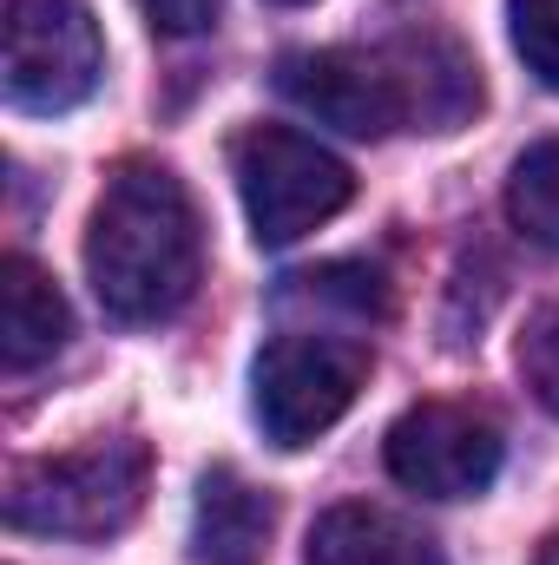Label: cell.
<instances>
[{
    "instance_id": "16",
    "label": "cell",
    "mask_w": 559,
    "mask_h": 565,
    "mask_svg": "<svg viewBox=\"0 0 559 565\" xmlns=\"http://www.w3.org/2000/svg\"><path fill=\"white\" fill-rule=\"evenodd\" d=\"M277 7H309V0H277Z\"/></svg>"
},
{
    "instance_id": "3",
    "label": "cell",
    "mask_w": 559,
    "mask_h": 565,
    "mask_svg": "<svg viewBox=\"0 0 559 565\" xmlns=\"http://www.w3.org/2000/svg\"><path fill=\"white\" fill-rule=\"evenodd\" d=\"M151 447L145 440H93L80 454L27 460L7 480V526L46 540H113L145 513Z\"/></svg>"
},
{
    "instance_id": "8",
    "label": "cell",
    "mask_w": 559,
    "mask_h": 565,
    "mask_svg": "<svg viewBox=\"0 0 559 565\" xmlns=\"http://www.w3.org/2000/svg\"><path fill=\"white\" fill-rule=\"evenodd\" d=\"M277 507L271 493H257L238 467H211L198 480V507H191V559L198 565H257L271 546Z\"/></svg>"
},
{
    "instance_id": "5",
    "label": "cell",
    "mask_w": 559,
    "mask_h": 565,
    "mask_svg": "<svg viewBox=\"0 0 559 565\" xmlns=\"http://www.w3.org/2000/svg\"><path fill=\"white\" fill-rule=\"evenodd\" d=\"M231 171H238L251 237L264 250H283V244L309 237L316 224H329L356 198L349 164L329 145H316L309 132H289V126H251L231 145Z\"/></svg>"
},
{
    "instance_id": "10",
    "label": "cell",
    "mask_w": 559,
    "mask_h": 565,
    "mask_svg": "<svg viewBox=\"0 0 559 565\" xmlns=\"http://www.w3.org/2000/svg\"><path fill=\"white\" fill-rule=\"evenodd\" d=\"M73 335V309L53 289V277L33 257H7L0 264V362L7 375H27L40 362H53Z\"/></svg>"
},
{
    "instance_id": "2",
    "label": "cell",
    "mask_w": 559,
    "mask_h": 565,
    "mask_svg": "<svg viewBox=\"0 0 559 565\" xmlns=\"http://www.w3.org/2000/svg\"><path fill=\"white\" fill-rule=\"evenodd\" d=\"M86 277L119 322H165L198 296L204 237L178 171L151 158H126L106 178L86 224Z\"/></svg>"
},
{
    "instance_id": "6",
    "label": "cell",
    "mask_w": 559,
    "mask_h": 565,
    "mask_svg": "<svg viewBox=\"0 0 559 565\" xmlns=\"http://www.w3.org/2000/svg\"><path fill=\"white\" fill-rule=\"evenodd\" d=\"M106 73L99 26L80 0H7V106L73 113Z\"/></svg>"
},
{
    "instance_id": "15",
    "label": "cell",
    "mask_w": 559,
    "mask_h": 565,
    "mask_svg": "<svg viewBox=\"0 0 559 565\" xmlns=\"http://www.w3.org/2000/svg\"><path fill=\"white\" fill-rule=\"evenodd\" d=\"M534 565H559V533L547 540V546H540V553H534Z\"/></svg>"
},
{
    "instance_id": "1",
    "label": "cell",
    "mask_w": 559,
    "mask_h": 565,
    "mask_svg": "<svg viewBox=\"0 0 559 565\" xmlns=\"http://www.w3.org/2000/svg\"><path fill=\"white\" fill-rule=\"evenodd\" d=\"M277 86L316 126H336L349 139H389L402 126L409 132H454L481 113V73L441 33H409L389 46L289 53L277 66Z\"/></svg>"
},
{
    "instance_id": "4",
    "label": "cell",
    "mask_w": 559,
    "mask_h": 565,
    "mask_svg": "<svg viewBox=\"0 0 559 565\" xmlns=\"http://www.w3.org/2000/svg\"><path fill=\"white\" fill-rule=\"evenodd\" d=\"M369 382V342L336 329H283L251 362V408L271 447H309L342 422Z\"/></svg>"
},
{
    "instance_id": "12",
    "label": "cell",
    "mask_w": 559,
    "mask_h": 565,
    "mask_svg": "<svg viewBox=\"0 0 559 565\" xmlns=\"http://www.w3.org/2000/svg\"><path fill=\"white\" fill-rule=\"evenodd\" d=\"M507 33L527 73L547 93H559V0H507Z\"/></svg>"
},
{
    "instance_id": "11",
    "label": "cell",
    "mask_w": 559,
    "mask_h": 565,
    "mask_svg": "<svg viewBox=\"0 0 559 565\" xmlns=\"http://www.w3.org/2000/svg\"><path fill=\"white\" fill-rule=\"evenodd\" d=\"M507 217L520 237L559 250V139H540L514 158V178H507Z\"/></svg>"
},
{
    "instance_id": "7",
    "label": "cell",
    "mask_w": 559,
    "mask_h": 565,
    "mask_svg": "<svg viewBox=\"0 0 559 565\" xmlns=\"http://www.w3.org/2000/svg\"><path fill=\"white\" fill-rule=\"evenodd\" d=\"M389 473L421 500H474L500 473V427L454 402H421L382 440Z\"/></svg>"
},
{
    "instance_id": "9",
    "label": "cell",
    "mask_w": 559,
    "mask_h": 565,
    "mask_svg": "<svg viewBox=\"0 0 559 565\" xmlns=\"http://www.w3.org/2000/svg\"><path fill=\"white\" fill-rule=\"evenodd\" d=\"M309 565H447L441 546L421 533L415 520L369 507V500H342L309 526Z\"/></svg>"
},
{
    "instance_id": "13",
    "label": "cell",
    "mask_w": 559,
    "mask_h": 565,
    "mask_svg": "<svg viewBox=\"0 0 559 565\" xmlns=\"http://www.w3.org/2000/svg\"><path fill=\"white\" fill-rule=\"evenodd\" d=\"M520 382H527V395L559 422V302L540 309L527 322V335H520Z\"/></svg>"
},
{
    "instance_id": "14",
    "label": "cell",
    "mask_w": 559,
    "mask_h": 565,
    "mask_svg": "<svg viewBox=\"0 0 559 565\" xmlns=\"http://www.w3.org/2000/svg\"><path fill=\"white\" fill-rule=\"evenodd\" d=\"M139 7L145 20L158 33H171V40H198V33L218 26V0H139Z\"/></svg>"
}]
</instances>
